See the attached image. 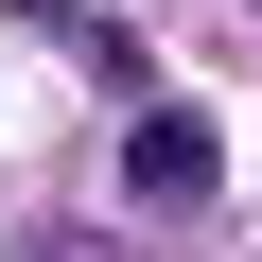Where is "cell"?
<instances>
[{
	"label": "cell",
	"instance_id": "1",
	"mask_svg": "<svg viewBox=\"0 0 262 262\" xmlns=\"http://www.w3.org/2000/svg\"><path fill=\"white\" fill-rule=\"evenodd\" d=\"M122 192L140 210H210V122H140L122 140Z\"/></svg>",
	"mask_w": 262,
	"mask_h": 262
},
{
	"label": "cell",
	"instance_id": "2",
	"mask_svg": "<svg viewBox=\"0 0 262 262\" xmlns=\"http://www.w3.org/2000/svg\"><path fill=\"white\" fill-rule=\"evenodd\" d=\"M18 18H88V0H18Z\"/></svg>",
	"mask_w": 262,
	"mask_h": 262
}]
</instances>
